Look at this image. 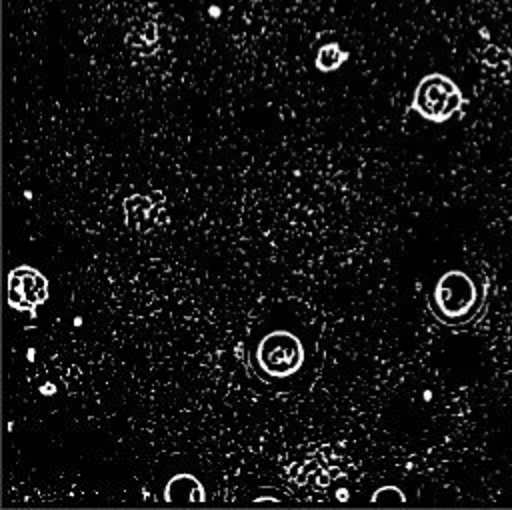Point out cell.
Wrapping results in <instances>:
<instances>
[{"instance_id":"277c9868","label":"cell","mask_w":512,"mask_h":510,"mask_svg":"<svg viewBox=\"0 0 512 510\" xmlns=\"http://www.w3.org/2000/svg\"><path fill=\"white\" fill-rule=\"evenodd\" d=\"M48 296L46 278L30 266L14 268L8 276V300L14 308H36Z\"/></svg>"},{"instance_id":"7a4b0ae2","label":"cell","mask_w":512,"mask_h":510,"mask_svg":"<svg viewBox=\"0 0 512 510\" xmlns=\"http://www.w3.org/2000/svg\"><path fill=\"white\" fill-rule=\"evenodd\" d=\"M476 302L478 288L462 270L444 272L430 294V308L444 324L466 322L474 314Z\"/></svg>"},{"instance_id":"5b68a950","label":"cell","mask_w":512,"mask_h":510,"mask_svg":"<svg viewBox=\"0 0 512 510\" xmlns=\"http://www.w3.org/2000/svg\"><path fill=\"white\" fill-rule=\"evenodd\" d=\"M348 56H350V54H348L346 50H342L340 44L328 42V44H324V46L316 52L314 64H316V68H318L320 72H332V70H338V68L348 60Z\"/></svg>"},{"instance_id":"6da1fadb","label":"cell","mask_w":512,"mask_h":510,"mask_svg":"<svg viewBox=\"0 0 512 510\" xmlns=\"http://www.w3.org/2000/svg\"><path fill=\"white\" fill-rule=\"evenodd\" d=\"M252 362L264 382L288 380L304 366V344L294 332L276 328L258 340Z\"/></svg>"},{"instance_id":"3957f363","label":"cell","mask_w":512,"mask_h":510,"mask_svg":"<svg viewBox=\"0 0 512 510\" xmlns=\"http://www.w3.org/2000/svg\"><path fill=\"white\" fill-rule=\"evenodd\" d=\"M462 104L464 96L456 82L440 72L426 74L418 82L412 98V110L436 124L452 118L462 108Z\"/></svg>"}]
</instances>
